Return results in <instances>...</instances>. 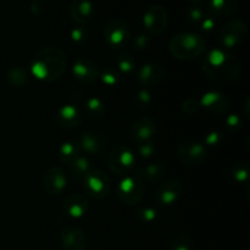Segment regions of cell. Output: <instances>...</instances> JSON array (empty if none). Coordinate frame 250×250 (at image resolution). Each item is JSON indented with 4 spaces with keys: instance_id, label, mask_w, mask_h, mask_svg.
<instances>
[{
    "instance_id": "1",
    "label": "cell",
    "mask_w": 250,
    "mask_h": 250,
    "mask_svg": "<svg viewBox=\"0 0 250 250\" xmlns=\"http://www.w3.org/2000/svg\"><path fill=\"white\" fill-rule=\"evenodd\" d=\"M67 60L66 55L58 46L42 48L33 56L31 62L32 75L39 81L51 83L60 80L65 73Z\"/></svg>"
},
{
    "instance_id": "2",
    "label": "cell",
    "mask_w": 250,
    "mask_h": 250,
    "mask_svg": "<svg viewBox=\"0 0 250 250\" xmlns=\"http://www.w3.org/2000/svg\"><path fill=\"white\" fill-rule=\"evenodd\" d=\"M203 71L216 82L231 83L239 75V62L233 55L221 49H212L203 59Z\"/></svg>"
},
{
    "instance_id": "3",
    "label": "cell",
    "mask_w": 250,
    "mask_h": 250,
    "mask_svg": "<svg viewBox=\"0 0 250 250\" xmlns=\"http://www.w3.org/2000/svg\"><path fill=\"white\" fill-rule=\"evenodd\" d=\"M170 53L180 60H193L207 50V42L200 34L182 32L173 37L168 43Z\"/></svg>"
},
{
    "instance_id": "4",
    "label": "cell",
    "mask_w": 250,
    "mask_h": 250,
    "mask_svg": "<svg viewBox=\"0 0 250 250\" xmlns=\"http://www.w3.org/2000/svg\"><path fill=\"white\" fill-rule=\"evenodd\" d=\"M143 181L136 175H127L117 183L116 195L121 203L126 205H136L144 197Z\"/></svg>"
},
{
    "instance_id": "5",
    "label": "cell",
    "mask_w": 250,
    "mask_h": 250,
    "mask_svg": "<svg viewBox=\"0 0 250 250\" xmlns=\"http://www.w3.org/2000/svg\"><path fill=\"white\" fill-rule=\"evenodd\" d=\"M107 165L111 172L125 177L133 171L134 165H136V155L128 146H119L112 149L110 153L107 158Z\"/></svg>"
},
{
    "instance_id": "6",
    "label": "cell",
    "mask_w": 250,
    "mask_h": 250,
    "mask_svg": "<svg viewBox=\"0 0 250 250\" xmlns=\"http://www.w3.org/2000/svg\"><path fill=\"white\" fill-rule=\"evenodd\" d=\"M82 182L84 192L93 199L103 200L109 197L111 192V180L106 173L100 170L90 171Z\"/></svg>"
},
{
    "instance_id": "7",
    "label": "cell",
    "mask_w": 250,
    "mask_h": 250,
    "mask_svg": "<svg viewBox=\"0 0 250 250\" xmlns=\"http://www.w3.org/2000/svg\"><path fill=\"white\" fill-rule=\"evenodd\" d=\"M104 38L107 45L114 49L125 48L131 42L132 34L128 24L120 19H112L105 24Z\"/></svg>"
},
{
    "instance_id": "8",
    "label": "cell",
    "mask_w": 250,
    "mask_h": 250,
    "mask_svg": "<svg viewBox=\"0 0 250 250\" xmlns=\"http://www.w3.org/2000/svg\"><path fill=\"white\" fill-rule=\"evenodd\" d=\"M209 151L207 146L195 141H186L180 144L177 156L180 161L187 165H198L207 160Z\"/></svg>"
},
{
    "instance_id": "9",
    "label": "cell",
    "mask_w": 250,
    "mask_h": 250,
    "mask_svg": "<svg viewBox=\"0 0 250 250\" xmlns=\"http://www.w3.org/2000/svg\"><path fill=\"white\" fill-rule=\"evenodd\" d=\"M247 36V26L241 20L229 21L221 29L220 42L226 49H232L238 46L244 41Z\"/></svg>"
},
{
    "instance_id": "10",
    "label": "cell",
    "mask_w": 250,
    "mask_h": 250,
    "mask_svg": "<svg viewBox=\"0 0 250 250\" xmlns=\"http://www.w3.org/2000/svg\"><path fill=\"white\" fill-rule=\"evenodd\" d=\"M167 12L160 5H151L143 15L144 28L150 34H159L167 27Z\"/></svg>"
},
{
    "instance_id": "11",
    "label": "cell",
    "mask_w": 250,
    "mask_h": 250,
    "mask_svg": "<svg viewBox=\"0 0 250 250\" xmlns=\"http://www.w3.org/2000/svg\"><path fill=\"white\" fill-rule=\"evenodd\" d=\"M81 148L87 154L93 156H99L104 154L109 144V138L104 132L85 131L83 132L80 139Z\"/></svg>"
},
{
    "instance_id": "12",
    "label": "cell",
    "mask_w": 250,
    "mask_h": 250,
    "mask_svg": "<svg viewBox=\"0 0 250 250\" xmlns=\"http://www.w3.org/2000/svg\"><path fill=\"white\" fill-rule=\"evenodd\" d=\"M182 185L177 180H168L161 183L155 189V202L163 207H170L177 203L182 197Z\"/></svg>"
},
{
    "instance_id": "13",
    "label": "cell",
    "mask_w": 250,
    "mask_h": 250,
    "mask_svg": "<svg viewBox=\"0 0 250 250\" xmlns=\"http://www.w3.org/2000/svg\"><path fill=\"white\" fill-rule=\"evenodd\" d=\"M60 243L62 250H85L88 242L84 232L80 227L67 225L61 231Z\"/></svg>"
},
{
    "instance_id": "14",
    "label": "cell",
    "mask_w": 250,
    "mask_h": 250,
    "mask_svg": "<svg viewBox=\"0 0 250 250\" xmlns=\"http://www.w3.org/2000/svg\"><path fill=\"white\" fill-rule=\"evenodd\" d=\"M72 75L78 82L90 84L99 78L100 71L93 60L88 58H78L72 65Z\"/></svg>"
},
{
    "instance_id": "15",
    "label": "cell",
    "mask_w": 250,
    "mask_h": 250,
    "mask_svg": "<svg viewBox=\"0 0 250 250\" xmlns=\"http://www.w3.org/2000/svg\"><path fill=\"white\" fill-rule=\"evenodd\" d=\"M44 189L50 195H60L67 186V176L60 166H53L43 177Z\"/></svg>"
},
{
    "instance_id": "16",
    "label": "cell",
    "mask_w": 250,
    "mask_h": 250,
    "mask_svg": "<svg viewBox=\"0 0 250 250\" xmlns=\"http://www.w3.org/2000/svg\"><path fill=\"white\" fill-rule=\"evenodd\" d=\"M156 122L151 117L144 116L137 120L129 129V136L137 143H144L156 134Z\"/></svg>"
},
{
    "instance_id": "17",
    "label": "cell",
    "mask_w": 250,
    "mask_h": 250,
    "mask_svg": "<svg viewBox=\"0 0 250 250\" xmlns=\"http://www.w3.org/2000/svg\"><path fill=\"white\" fill-rule=\"evenodd\" d=\"M89 209V203L87 198L82 194H70L63 199L61 210L65 212V215L72 217V219H80L83 217L88 212Z\"/></svg>"
},
{
    "instance_id": "18",
    "label": "cell",
    "mask_w": 250,
    "mask_h": 250,
    "mask_svg": "<svg viewBox=\"0 0 250 250\" xmlns=\"http://www.w3.org/2000/svg\"><path fill=\"white\" fill-rule=\"evenodd\" d=\"M200 107H204L209 112L215 115H224L229 110V99L220 92H208L205 93L199 100Z\"/></svg>"
},
{
    "instance_id": "19",
    "label": "cell",
    "mask_w": 250,
    "mask_h": 250,
    "mask_svg": "<svg viewBox=\"0 0 250 250\" xmlns=\"http://www.w3.org/2000/svg\"><path fill=\"white\" fill-rule=\"evenodd\" d=\"M56 122L59 126L63 127V128H75L78 125L82 122L83 119V112L77 105L67 104L63 105L56 114Z\"/></svg>"
},
{
    "instance_id": "20",
    "label": "cell",
    "mask_w": 250,
    "mask_h": 250,
    "mask_svg": "<svg viewBox=\"0 0 250 250\" xmlns=\"http://www.w3.org/2000/svg\"><path fill=\"white\" fill-rule=\"evenodd\" d=\"M164 77V70L161 65L156 62H149L146 63L139 68L138 72V83L142 88H148L154 87L158 84Z\"/></svg>"
},
{
    "instance_id": "21",
    "label": "cell",
    "mask_w": 250,
    "mask_h": 250,
    "mask_svg": "<svg viewBox=\"0 0 250 250\" xmlns=\"http://www.w3.org/2000/svg\"><path fill=\"white\" fill-rule=\"evenodd\" d=\"M70 16L77 23H88L94 16V5L90 0H73L70 4Z\"/></svg>"
},
{
    "instance_id": "22",
    "label": "cell",
    "mask_w": 250,
    "mask_h": 250,
    "mask_svg": "<svg viewBox=\"0 0 250 250\" xmlns=\"http://www.w3.org/2000/svg\"><path fill=\"white\" fill-rule=\"evenodd\" d=\"M166 175V167L160 163H151L143 167L138 168L136 176H138L141 180H146L148 182H159L163 180L164 176Z\"/></svg>"
},
{
    "instance_id": "23",
    "label": "cell",
    "mask_w": 250,
    "mask_h": 250,
    "mask_svg": "<svg viewBox=\"0 0 250 250\" xmlns=\"http://www.w3.org/2000/svg\"><path fill=\"white\" fill-rule=\"evenodd\" d=\"M81 150H82V148H81L80 141H76V139L67 141L61 144L60 148H59L58 158L62 164L70 165L77 156L81 155Z\"/></svg>"
},
{
    "instance_id": "24",
    "label": "cell",
    "mask_w": 250,
    "mask_h": 250,
    "mask_svg": "<svg viewBox=\"0 0 250 250\" xmlns=\"http://www.w3.org/2000/svg\"><path fill=\"white\" fill-rule=\"evenodd\" d=\"M92 163L85 156H77L70 164V172L72 177L77 181H83L85 176L92 171Z\"/></svg>"
},
{
    "instance_id": "25",
    "label": "cell",
    "mask_w": 250,
    "mask_h": 250,
    "mask_svg": "<svg viewBox=\"0 0 250 250\" xmlns=\"http://www.w3.org/2000/svg\"><path fill=\"white\" fill-rule=\"evenodd\" d=\"M209 7L216 16H229L238 9L237 0H210Z\"/></svg>"
},
{
    "instance_id": "26",
    "label": "cell",
    "mask_w": 250,
    "mask_h": 250,
    "mask_svg": "<svg viewBox=\"0 0 250 250\" xmlns=\"http://www.w3.org/2000/svg\"><path fill=\"white\" fill-rule=\"evenodd\" d=\"M84 110L89 116L100 117L105 114V104L98 97H90L84 102Z\"/></svg>"
},
{
    "instance_id": "27",
    "label": "cell",
    "mask_w": 250,
    "mask_h": 250,
    "mask_svg": "<svg viewBox=\"0 0 250 250\" xmlns=\"http://www.w3.org/2000/svg\"><path fill=\"white\" fill-rule=\"evenodd\" d=\"M7 80L14 87H22L28 81V75H27V71L22 66H16V67H12L9 70Z\"/></svg>"
},
{
    "instance_id": "28",
    "label": "cell",
    "mask_w": 250,
    "mask_h": 250,
    "mask_svg": "<svg viewBox=\"0 0 250 250\" xmlns=\"http://www.w3.org/2000/svg\"><path fill=\"white\" fill-rule=\"evenodd\" d=\"M117 68L124 75H129L132 71L136 67V62H134L133 56L129 53H121L117 58Z\"/></svg>"
},
{
    "instance_id": "29",
    "label": "cell",
    "mask_w": 250,
    "mask_h": 250,
    "mask_svg": "<svg viewBox=\"0 0 250 250\" xmlns=\"http://www.w3.org/2000/svg\"><path fill=\"white\" fill-rule=\"evenodd\" d=\"M99 78L102 82L107 87H116L121 81V75L117 70L112 67H106L102 73L99 75Z\"/></svg>"
},
{
    "instance_id": "30",
    "label": "cell",
    "mask_w": 250,
    "mask_h": 250,
    "mask_svg": "<svg viewBox=\"0 0 250 250\" xmlns=\"http://www.w3.org/2000/svg\"><path fill=\"white\" fill-rule=\"evenodd\" d=\"M231 177L238 183H247L249 178V166L247 164H236L229 170Z\"/></svg>"
},
{
    "instance_id": "31",
    "label": "cell",
    "mask_w": 250,
    "mask_h": 250,
    "mask_svg": "<svg viewBox=\"0 0 250 250\" xmlns=\"http://www.w3.org/2000/svg\"><path fill=\"white\" fill-rule=\"evenodd\" d=\"M134 217L138 221L144 222V224H150V222L155 221L156 219V210L150 207H143L139 208L134 212Z\"/></svg>"
},
{
    "instance_id": "32",
    "label": "cell",
    "mask_w": 250,
    "mask_h": 250,
    "mask_svg": "<svg viewBox=\"0 0 250 250\" xmlns=\"http://www.w3.org/2000/svg\"><path fill=\"white\" fill-rule=\"evenodd\" d=\"M192 241L185 233H178L171 242V250H192Z\"/></svg>"
},
{
    "instance_id": "33",
    "label": "cell",
    "mask_w": 250,
    "mask_h": 250,
    "mask_svg": "<svg viewBox=\"0 0 250 250\" xmlns=\"http://www.w3.org/2000/svg\"><path fill=\"white\" fill-rule=\"evenodd\" d=\"M151 100H153V98H151L150 92L148 89H146V88H142V89H139L137 92L136 104L138 106V109H146L150 105Z\"/></svg>"
},
{
    "instance_id": "34",
    "label": "cell",
    "mask_w": 250,
    "mask_h": 250,
    "mask_svg": "<svg viewBox=\"0 0 250 250\" xmlns=\"http://www.w3.org/2000/svg\"><path fill=\"white\" fill-rule=\"evenodd\" d=\"M181 109L185 114L187 115H194L199 111L200 109V103L199 100L195 99V98H188V99L183 100L182 105H181Z\"/></svg>"
},
{
    "instance_id": "35",
    "label": "cell",
    "mask_w": 250,
    "mask_h": 250,
    "mask_svg": "<svg viewBox=\"0 0 250 250\" xmlns=\"http://www.w3.org/2000/svg\"><path fill=\"white\" fill-rule=\"evenodd\" d=\"M204 17H205V12L203 11L200 7L193 6V7H189V9H188L187 20L190 22V23L199 26L200 22L203 21V19H204Z\"/></svg>"
},
{
    "instance_id": "36",
    "label": "cell",
    "mask_w": 250,
    "mask_h": 250,
    "mask_svg": "<svg viewBox=\"0 0 250 250\" xmlns=\"http://www.w3.org/2000/svg\"><path fill=\"white\" fill-rule=\"evenodd\" d=\"M137 150H138V154L142 156V158L148 159L155 154L156 151L155 144H154L151 141L144 142V143H139Z\"/></svg>"
},
{
    "instance_id": "37",
    "label": "cell",
    "mask_w": 250,
    "mask_h": 250,
    "mask_svg": "<svg viewBox=\"0 0 250 250\" xmlns=\"http://www.w3.org/2000/svg\"><path fill=\"white\" fill-rule=\"evenodd\" d=\"M243 125V121H242L241 116H238L237 114H232L229 115L225 120V126L229 131H238L239 128Z\"/></svg>"
},
{
    "instance_id": "38",
    "label": "cell",
    "mask_w": 250,
    "mask_h": 250,
    "mask_svg": "<svg viewBox=\"0 0 250 250\" xmlns=\"http://www.w3.org/2000/svg\"><path fill=\"white\" fill-rule=\"evenodd\" d=\"M132 39V45L136 50H144L149 45V37L144 33H137Z\"/></svg>"
},
{
    "instance_id": "39",
    "label": "cell",
    "mask_w": 250,
    "mask_h": 250,
    "mask_svg": "<svg viewBox=\"0 0 250 250\" xmlns=\"http://www.w3.org/2000/svg\"><path fill=\"white\" fill-rule=\"evenodd\" d=\"M71 39H72V42H75V43H84L85 41H87L88 38V32L85 31L84 28H82V27H77V28H73L72 31H71Z\"/></svg>"
},
{
    "instance_id": "40",
    "label": "cell",
    "mask_w": 250,
    "mask_h": 250,
    "mask_svg": "<svg viewBox=\"0 0 250 250\" xmlns=\"http://www.w3.org/2000/svg\"><path fill=\"white\" fill-rule=\"evenodd\" d=\"M221 141H222V134L217 131L210 132V133L207 136V138H205V143L210 146H219Z\"/></svg>"
},
{
    "instance_id": "41",
    "label": "cell",
    "mask_w": 250,
    "mask_h": 250,
    "mask_svg": "<svg viewBox=\"0 0 250 250\" xmlns=\"http://www.w3.org/2000/svg\"><path fill=\"white\" fill-rule=\"evenodd\" d=\"M46 9V5L44 0H32L31 2V12L33 15H42Z\"/></svg>"
},
{
    "instance_id": "42",
    "label": "cell",
    "mask_w": 250,
    "mask_h": 250,
    "mask_svg": "<svg viewBox=\"0 0 250 250\" xmlns=\"http://www.w3.org/2000/svg\"><path fill=\"white\" fill-rule=\"evenodd\" d=\"M215 19L212 16H209V15H205V17L203 19V21L200 22L199 27L203 31H211V29L215 28Z\"/></svg>"
},
{
    "instance_id": "43",
    "label": "cell",
    "mask_w": 250,
    "mask_h": 250,
    "mask_svg": "<svg viewBox=\"0 0 250 250\" xmlns=\"http://www.w3.org/2000/svg\"><path fill=\"white\" fill-rule=\"evenodd\" d=\"M190 1H193V2H199V1H202V0H190Z\"/></svg>"
}]
</instances>
